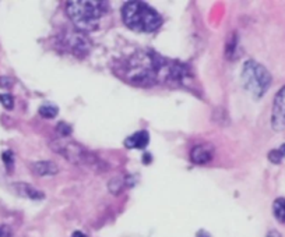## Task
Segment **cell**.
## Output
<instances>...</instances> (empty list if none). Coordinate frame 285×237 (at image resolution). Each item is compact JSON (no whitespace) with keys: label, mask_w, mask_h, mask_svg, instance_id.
<instances>
[{"label":"cell","mask_w":285,"mask_h":237,"mask_svg":"<svg viewBox=\"0 0 285 237\" xmlns=\"http://www.w3.org/2000/svg\"><path fill=\"white\" fill-rule=\"evenodd\" d=\"M118 74L137 85H153L165 81H181L186 71L181 64L168 61L154 52L140 51L119 63Z\"/></svg>","instance_id":"cell-1"},{"label":"cell","mask_w":285,"mask_h":237,"mask_svg":"<svg viewBox=\"0 0 285 237\" xmlns=\"http://www.w3.org/2000/svg\"><path fill=\"white\" fill-rule=\"evenodd\" d=\"M122 17L130 30L137 32H153L162 26L161 16L143 1H127L122 9Z\"/></svg>","instance_id":"cell-2"},{"label":"cell","mask_w":285,"mask_h":237,"mask_svg":"<svg viewBox=\"0 0 285 237\" xmlns=\"http://www.w3.org/2000/svg\"><path fill=\"white\" fill-rule=\"evenodd\" d=\"M66 11L80 31H95L99 26V20L108 11L105 1H69Z\"/></svg>","instance_id":"cell-3"},{"label":"cell","mask_w":285,"mask_h":237,"mask_svg":"<svg viewBox=\"0 0 285 237\" xmlns=\"http://www.w3.org/2000/svg\"><path fill=\"white\" fill-rule=\"evenodd\" d=\"M242 81L245 88L254 96L261 98L271 84V74L264 66L254 60H248L242 68Z\"/></svg>","instance_id":"cell-4"},{"label":"cell","mask_w":285,"mask_h":237,"mask_svg":"<svg viewBox=\"0 0 285 237\" xmlns=\"http://www.w3.org/2000/svg\"><path fill=\"white\" fill-rule=\"evenodd\" d=\"M271 126L276 131L285 130V85L277 92L273 103L271 113Z\"/></svg>","instance_id":"cell-5"},{"label":"cell","mask_w":285,"mask_h":237,"mask_svg":"<svg viewBox=\"0 0 285 237\" xmlns=\"http://www.w3.org/2000/svg\"><path fill=\"white\" fill-rule=\"evenodd\" d=\"M213 153L214 149L210 144H200L194 147L190 152V159L196 165H204L213 159Z\"/></svg>","instance_id":"cell-6"},{"label":"cell","mask_w":285,"mask_h":237,"mask_svg":"<svg viewBox=\"0 0 285 237\" xmlns=\"http://www.w3.org/2000/svg\"><path fill=\"white\" fill-rule=\"evenodd\" d=\"M150 143V134L146 130H141L134 133L133 136L127 137L125 140V145L127 148H133V149H144Z\"/></svg>","instance_id":"cell-7"},{"label":"cell","mask_w":285,"mask_h":237,"mask_svg":"<svg viewBox=\"0 0 285 237\" xmlns=\"http://www.w3.org/2000/svg\"><path fill=\"white\" fill-rule=\"evenodd\" d=\"M32 169L38 176H52L58 173V166L52 162H36Z\"/></svg>","instance_id":"cell-8"},{"label":"cell","mask_w":285,"mask_h":237,"mask_svg":"<svg viewBox=\"0 0 285 237\" xmlns=\"http://www.w3.org/2000/svg\"><path fill=\"white\" fill-rule=\"evenodd\" d=\"M273 212H274L277 220L285 225V198H283V197L277 198L273 204Z\"/></svg>","instance_id":"cell-9"},{"label":"cell","mask_w":285,"mask_h":237,"mask_svg":"<svg viewBox=\"0 0 285 237\" xmlns=\"http://www.w3.org/2000/svg\"><path fill=\"white\" fill-rule=\"evenodd\" d=\"M20 188H23V191H20L23 195H26L28 198H32V200H41L43 198L42 193H39V191H36L35 188H32L31 186H28V184H16Z\"/></svg>","instance_id":"cell-10"},{"label":"cell","mask_w":285,"mask_h":237,"mask_svg":"<svg viewBox=\"0 0 285 237\" xmlns=\"http://www.w3.org/2000/svg\"><path fill=\"white\" fill-rule=\"evenodd\" d=\"M58 108L55 105H43L39 108V115H42L45 118H52L58 115Z\"/></svg>","instance_id":"cell-11"},{"label":"cell","mask_w":285,"mask_h":237,"mask_svg":"<svg viewBox=\"0 0 285 237\" xmlns=\"http://www.w3.org/2000/svg\"><path fill=\"white\" fill-rule=\"evenodd\" d=\"M0 102H1V105H3L6 109H13L14 101H13V96H11V95L1 93V95H0Z\"/></svg>","instance_id":"cell-12"},{"label":"cell","mask_w":285,"mask_h":237,"mask_svg":"<svg viewBox=\"0 0 285 237\" xmlns=\"http://www.w3.org/2000/svg\"><path fill=\"white\" fill-rule=\"evenodd\" d=\"M268 159L273 162V163H280L281 159H283V155L280 153L278 149H273V151H270V153H268Z\"/></svg>","instance_id":"cell-13"},{"label":"cell","mask_w":285,"mask_h":237,"mask_svg":"<svg viewBox=\"0 0 285 237\" xmlns=\"http://www.w3.org/2000/svg\"><path fill=\"white\" fill-rule=\"evenodd\" d=\"M1 158H3V161H4L7 168H11V166H13V153L10 152V151H6V152L1 155Z\"/></svg>","instance_id":"cell-14"},{"label":"cell","mask_w":285,"mask_h":237,"mask_svg":"<svg viewBox=\"0 0 285 237\" xmlns=\"http://www.w3.org/2000/svg\"><path fill=\"white\" fill-rule=\"evenodd\" d=\"M0 237H13L9 226H0Z\"/></svg>","instance_id":"cell-15"},{"label":"cell","mask_w":285,"mask_h":237,"mask_svg":"<svg viewBox=\"0 0 285 237\" xmlns=\"http://www.w3.org/2000/svg\"><path fill=\"white\" fill-rule=\"evenodd\" d=\"M266 237H281V235H280V233H278L277 230H270V232L267 233V236H266Z\"/></svg>","instance_id":"cell-16"},{"label":"cell","mask_w":285,"mask_h":237,"mask_svg":"<svg viewBox=\"0 0 285 237\" xmlns=\"http://www.w3.org/2000/svg\"><path fill=\"white\" fill-rule=\"evenodd\" d=\"M278 151H280V153L283 155V158H285V144L281 145V147L278 148Z\"/></svg>","instance_id":"cell-17"},{"label":"cell","mask_w":285,"mask_h":237,"mask_svg":"<svg viewBox=\"0 0 285 237\" xmlns=\"http://www.w3.org/2000/svg\"><path fill=\"white\" fill-rule=\"evenodd\" d=\"M71 237H87L86 235H84V233H81V232H74V233H73V236Z\"/></svg>","instance_id":"cell-18"}]
</instances>
